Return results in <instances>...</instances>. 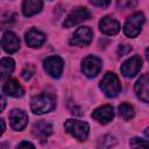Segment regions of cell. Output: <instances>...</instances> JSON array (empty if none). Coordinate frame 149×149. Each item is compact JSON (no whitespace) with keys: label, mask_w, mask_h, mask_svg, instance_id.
I'll list each match as a JSON object with an SVG mask.
<instances>
[{"label":"cell","mask_w":149,"mask_h":149,"mask_svg":"<svg viewBox=\"0 0 149 149\" xmlns=\"http://www.w3.org/2000/svg\"><path fill=\"white\" fill-rule=\"evenodd\" d=\"M64 127H65V130L78 141H85L90 130V127L86 122L74 120V119H69L68 121H65Z\"/></svg>","instance_id":"cell-3"},{"label":"cell","mask_w":149,"mask_h":149,"mask_svg":"<svg viewBox=\"0 0 149 149\" xmlns=\"http://www.w3.org/2000/svg\"><path fill=\"white\" fill-rule=\"evenodd\" d=\"M43 65H44V70L49 76H51L52 78H59L63 71L64 63L59 56H50L44 59Z\"/></svg>","instance_id":"cell-6"},{"label":"cell","mask_w":149,"mask_h":149,"mask_svg":"<svg viewBox=\"0 0 149 149\" xmlns=\"http://www.w3.org/2000/svg\"><path fill=\"white\" fill-rule=\"evenodd\" d=\"M137 3V0H116V5L119 8L127 9V8H133Z\"/></svg>","instance_id":"cell-22"},{"label":"cell","mask_w":149,"mask_h":149,"mask_svg":"<svg viewBox=\"0 0 149 149\" xmlns=\"http://www.w3.org/2000/svg\"><path fill=\"white\" fill-rule=\"evenodd\" d=\"M92 118L94 120H97L98 122L106 125L109 121H112V119L114 118V112H113V107L111 105H105L101 107H98L97 109L93 111L92 113Z\"/></svg>","instance_id":"cell-13"},{"label":"cell","mask_w":149,"mask_h":149,"mask_svg":"<svg viewBox=\"0 0 149 149\" xmlns=\"http://www.w3.org/2000/svg\"><path fill=\"white\" fill-rule=\"evenodd\" d=\"M135 93L143 102L149 101V88H148V74H142L135 84Z\"/></svg>","instance_id":"cell-15"},{"label":"cell","mask_w":149,"mask_h":149,"mask_svg":"<svg viewBox=\"0 0 149 149\" xmlns=\"http://www.w3.org/2000/svg\"><path fill=\"white\" fill-rule=\"evenodd\" d=\"M9 122L14 130H22L28 122V115L21 109H13L9 113Z\"/></svg>","instance_id":"cell-12"},{"label":"cell","mask_w":149,"mask_h":149,"mask_svg":"<svg viewBox=\"0 0 149 149\" xmlns=\"http://www.w3.org/2000/svg\"><path fill=\"white\" fill-rule=\"evenodd\" d=\"M99 28L105 35H115L120 30V23L111 16H105L100 20Z\"/></svg>","instance_id":"cell-14"},{"label":"cell","mask_w":149,"mask_h":149,"mask_svg":"<svg viewBox=\"0 0 149 149\" xmlns=\"http://www.w3.org/2000/svg\"><path fill=\"white\" fill-rule=\"evenodd\" d=\"M21 147H31V148H34L35 146L30 142H21V143L17 144V148H21Z\"/></svg>","instance_id":"cell-27"},{"label":"cell","mask_w":149,"mask_h":149,"mask_svg":"<svg viewBox=\"0 0 149 149\" xmlns=\"http://www.w3.org/2000/svg\"><path fill=\"white\" fill-rule=\"evenodd\" d=\"M115 143H116V140L112 135H105L99 140V147H102V148H109Z\"/></svg>","instance_id":"cell-21"},{"label":"cell","mask_w":149,"mask_h":149,"mask_svg":"<svg viewBox=\"0 0 149 149\" xmlns=\"http://www.w3.org/2000/svg\"><path fill=\"white\" fill-rule=\"evenodd\" d=\"M92 41V30L88 27H79L72 37L70 38V44L71 45H77V47H86L91 43Z\"/></svg>","instance_id":"cell-9"},{"label":"cell","mask_w":149,"mask_h":149,"mask_svg":"<svg viewBox=\"0 0 149 149\" xmlns=\"http://www.w3.org/2000/svg\"><path fill=\"white\" fill-rule=\"evenodd\" d=\"M90 2L97 7H107L111 0H90Z\"/></svg>","instance_id":"cell-25"},{"label":"cell","mask_w":149,"mask_h":149,"mask_svg":"<svg viewBox=\"0 0 149 149\" xmlns=\"http://www.w3.org/2000/svg\"><path fill=\"white\" fill-rule=\"evenodd\" d=\"M100 88L108 98L116 97L121 91V84L118 76L113 72H107L100 81Z\"/></svg>","instance_id":"cell-2"},{"label":"cell","mask_w":149,"mask_h":149,"mask_svg":"<svg viewBox=\"0 0 149 149\" xmlns=\"http://www.w3.org/2000/svg\"><path fill=\"white\" fill-rule=\"evenodd\" d=\"M119 114L125 119V120H129L134 116V108L133 106H130L129 104H121L119 106Z\"/></svg>","instance_id":"cell-20"},{"label":"cell","mask_w":149,"mask_h":149,"mask_svg":"<svg viewBox=\"0 0 149 149\" xmlns=\"http://www.w3.org/2000/svg\"><path fill=\"white\" fill-rule=\"evenodd\" d=\"M3 92L7 94V95H10V97H14V98H19V97H22L23 93H24V90L23 87L19 84L17 80L15 79H9L6 81V84L3 85L2 87Z\"/></svg>","instance_id":"cell-17"},{"label":"cell","mask_w":149,"mask_h":149,"mask_svg":"<svg viewBox=\"0 0 149 149\" xmlns=\"http://www.w3.org/2000/svg\"><path fill=\"white\" fill-rule=\"evenodd\" d=\"M45 42V35L40 30L31 28L26 33V43L31 48H38Z\"/></svg>","instance_id":"cell-16"},{"label":"cell","mask_w":149,"mask_h":149,"mask_svg":"<svg viewBox=\"0 0 149 149\" xmlns=\"http://www.w3.org/2000/svg\"><path fill=\"white\" fill-rule=\"evenodd\" d=\"M43 7L42 0H24L22 5V12L24 16H33L41 12Z\"/></svg>","instance_id":"cell-18"},{"label":"cell","mask_w":149,"mask_h":149,"mask_svg":"<svg viewBox=\"0 0 149 149\" xmlns=\"http://www.w3.org/2000/svg\"><path fill=\"white\" fill-rule=\"evenodd\" d=\"M132 50V47H129V45H120V48H119V55H126L127 52H129Z\"/></svg>","instance_id":"cell-26"},{"label":"cell","mask_w":149,"mask_h":149,"mask_svg":"<svg viewBox=\"0 0 149 149\" xmlns=\"http://www.w3.org/2000/svg\"><path fill=\"white\" fill-rule=\"evenodd\" d=\"M56 106V99L52 94L41 93L33 97L30 101V108L35 114H44L52 111Z\"/></svg>","instance_id":"cell-1"},{"label":"cell","mask_w":149,"mask_h":149,"mask_svg":"<svg viewBox=\"0 0 149 149\" xmlns=\"http://www.w3.org/2000/svg\"><path fill=\"white\" fill-rule=\"evenodd\" d=\"M5 128H6V125H5V121L2 119H0V136L3 134L5 132Z\"/></svg>","instance_id":"cell-28"},{"label":"cell","mask_w":149,"mask_h":149,"mask_svg":"<svg viewBox=\"0 0 149 149\" xmlns=\"http://www.w3.org/2000/svg\"><path fill=\"white\" fill-rule=\"evenodd\" d=\"M15 68V62L10 57H5L0 61V78L8 77Z\"/></svg>","instance_id":"cell-19"},{"label":"cell","mask_w":149,"mask_h":149,"mask_svg":"<svg viewBox=\"0 0 149 149\" xmlns=\"http://www.w3.org/2000/svg\"><path fill=\"white\" fill-rule=\"evenodd\" d=\"M1 45L7 54H14L20 48V40L13 31H6L2 36Z\"/></svg>","instance_id":"cell-11"},{"label":"cell","mask_w":149,"mask_h":149,"mask_svg":"<svg viewBox=\"0 0 149 149\" xmlns=\"http://www.w3.org/2000/svg\"><path fill=\"white\" fill-rule=\"evenodd\" d=\"M101 70V59L95 56H87L81 63V71L83 73L88 77H95Z\"/></svg>","instance_id":"cell-7"},{"label":"cell","mask_w":149,"mask_h":149,"mask_svg":"<svg viewBox=\"0 0 149 149\" xmlns=\"http://www.w3.org/2000/svg\"><path fill=\"white\" fill-rule=\"evenodd\" d=\"M5 107H6V99L3 97H0V112L3 111Z\"/></svg>","instance_id":"cell-29"},{"label":"cell","mask_w":149,"mask_h":149,"mask_svg":"<svg viewBox=\"0 0 149 149\" xmlns=\"http://www.w3.org/2000/svg\"><path fill=\"white\" fill-rule=\"evenodd\" d=\"M148 144H149L148 141H146L143 139H140V137H133L130 140V147H134V148H136V147H147Z\"/></svg>","instance_id":"cell-23"},{"label":"cell","mask_w":149,"mask_h":149,"mask_svg":"<svg viewBox=\"0 0 149 149\" xmlns=\"http://www.w3.org/2000/svg\"><path fill=\"white\" fill-rule=\"evenodd\" d=\"M142 68V59L140 56H133L128 58L121 65V73L127 78L135 77Z\"/></svg>","instance_id":"cell-8"},{"label":"cell","mask_w":149,"mask_h":149,"mask_svg":"<svg viewBox=\"0 0 149 149\" xmlns=\"http://www.w3.org/2000/svg\"><path fill=\"white\" fill-rule=\"evenodd\" d=\"M91 17V13L88 12L87 8L85 7H77L73 10H71V13L66 16V19L63 22V26L65 28H71L83 21H86Z\"/></svg>","instance_id":"cell-5"},{"label":"cell","mask_w":149,"mask_h":149,"mask_svg":"<svg viewBox=\"0 0 149 149\" xmlns=\"http://www.w3.org/2000/svg\"><path fill=\"white\" fill-rule=\"evenodd\" d=\"M33 74H34V66H33V65H28V66H26V68L23 69L22 73H21V76H22V78H23L24 80L30 79Z\"/></svg>","instance_id":"cell-24"},{"label":"cell","mask_w":149,"mask_h":149,"mask_svg":"<svg viewBox=\"0 0 149 149\" xmlns=\"http://www.w3.org/2000/svg\"><path fill=\"white\" fill-rule=\"evenodd\" d=\"M31 132H33V135H34L36 139H38L42 143H44L45 140H47V139L51 135V133H52V126H51L50 122H47V121H44V120H41V121L36 122V123L33 126Z\"/></svg>","instance_id":"cell-10"},{"label":"cell","mask_w":149,"mask_h":149,"mask_svg":"<svg viewBox=\"0 0 149 149\" xmlns=\"http://www.w3.org/2000/svg\"><path fill=\"white\" fill-rule=\"evenodd\" d=\"M144 23V15L142 13H135L129 16L125 23L123 31L128 37H136Z\"/></svg>","instance_id":"cell-4"}]
</instances>
